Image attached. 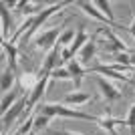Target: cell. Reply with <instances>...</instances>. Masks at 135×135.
I'll use <instances>...</instances> for the list:
<instances>
[{"label": "cell", "mask_w": 135, "mask_h": 135, "mask_svg": "<svg viewBox=\"0 0 135 135\" xmlns=\"http://www.w3.org/2000/svg\"><path fill=\"white\" fill-rule=\"evenodd\" d=\"M99 127H101L105 133H109V135H117V131H115V127L117 125H125V119H115V117H101L99 119Z\"/></svg>", "instance_id": "9a60e30c"}, {"label": "cell", "mask_w": 135, "mask_h": 135, "mask_svg": "<svg viewBox=\"0 0 135 135\" xmlns=\"http://www.w3.org/2000/svg\"><path fill=\"white\" fill-rule=\"evenodd\" d=\"M24 111H26V97H20V99L2 115V135H6V129H8Z\"/></svg>", "instance_id": "277c9868"}, {"label": "cell", "mask_w": 135, "mask_h": 135, "mask_svg": "<svg viewBox=\"0 0 135 135\" xmlns=\"http://www.w3.org/2000/svg\"><path fill=\"white\" fill-rule=\"evenodd\" d=\"M51 79L52 81H69V79H71V73H69L67 69L59 67V69H55V71L51 73Z\"/></svg>", "instance_id": "cb8c5ba5"}, {"label": "cell", "mask_w": 135, "mask_h": 135, "mask_svg": "<svg viewBox=\"0 0 135 135\" xmlns=\"http://www.w3.org/2000/svg\"><path fill=\"white\" fill-rule=\"evenodd\" d=\"M87 40H89V36H87V32H85V26H83V24H81V26L77 28V36H75L73 45L69 46V52H71V56L79 55V51H81V49H83L85 45H87Z\"/></svg>", "instance_id": "5bb4252c"}, {"label": "cell", "mask_w": 135, "mask_h": 135, "mask_svg": "<svg viewBox=\"0 0 135 135\" xmlns=\"http://www.w3.org/2000/svg\"><path fill=\"white\" fill-rule=\"evenodd\" d=\"M67 71L71 73V79H73V83H75V87H77V89L81 87V81H83V77L89 73V71H85V67L81 65L79 61H75V59L67 65Z\"/></svg>", "instance_id": "8fae6325"}, {"label": "cell", "mask_w": 135, "mask_h": 135, "mask_svg": "<svg viewBox=\"0 0 135 135\" xmlns=\"http://www.w3.org/2000/svg\"><path fill=\"white\" fill-rule=\"evenodd\" d=\"M32 129H34V119H32V117H28L26 121H24V125H22V127H20V129H18L14 135H28Z\"/></svg>", "instance_id": "484cf974"}, {"label": "cell", "mask_w": 135, "mask_h": 135, "mask_svg": "<svg viewBox=\"0 0 135 135\" xmlns=\"http://www.w3.org/2000/svg\"><path fill=\"white\" fill-rule=\"evenodd\" d=\"M42 77H40V81L36 83V87H34L30 93L26 95V111H24V117L28 115V111L36 105V103L42 99V95H45V91H46V87H49V81H51V75H45V73H40Z\"/></svg>", "instance_id": "3957f363"}, {"label": "cell", "mask_w": 135, "mask_h": 135, "mask_svg": "<svg viewBox=\"0 0 135 135\" xmlns=\"http://www.w3.org/2000/svg\"><path fill=\"white\" fill-rule=\"evenodd\" d=\"M99 34H105V45H103V49H105V52H113V55H117V52H125L127 51V46H125V42L121 38H119L115 32H111L109 28H99Z\"/></svg>", "instance_id": "8992f818"}, {"label": "cell", "mask_w": 135, "mask_h": 135, "mask_svg": "<svg viewBox=\"0 0 135 135\" xmlns=\"http://www.w3.org/2000/svg\"><path fill=\"white\" fill-rule=\"evenodd\" d=\"M20 97H24V93L20 91V85H16L12 91L4 93V95H2V103H0V111H2V115H4V113L8 111V109L18 101V99H20Z\"/></svg>", "instance_id": "30bf717a"}, {"label": "cell", "mask_w": 135, "mask_h": 135, "mask_svg": "<svg viewBox=\"0 0 135 135\" xmlns=\"http://www.w3.org/2000/svg\"><path fill=\"white\" fill-rule=\"evenodd\" d=\"M32 119H34V131L45 129L46 125H49V121H51V117H46V115H42V113H36V115H32Z\"/></svg>", "instance_id": "603a6c76"}, {"label": "cell", "mask_w": 135, "mask_h": 135, "mask_svg": "<svg viewBox=\"0 0 135 135\" xmlns=\"http://www.w3.org/2000/svg\"><path fill=\"white\" fill-rule=\"evenodd\" d=\"M2 51H4L6 59H8V67L14 71V69H16V56H18L16 45H12V42H8V40H2Z\"/></svg>", "instance_id": "e0dca14e"}, {"label": "cell", "mask_w": 135, "mask_h": 135, "mask_svg": "<svg viewBox=\"0 0 135 135\" xmlns=\"http://www.w3.org/2000/svg\"><path fill=\"white\" fill-rule=\"evenodd\" d=\"M125 125L131 129V135H135V105H131L127 117H125Z\"/></svg>", "instance_id": "d4e9b609"}, {"label": "cell", "mask_w": 135, "mask_h": 135, "mask_svg": "<svg viewBox=\"0 0 135 135\" xmlns=\"http://www.w3.org/2000/svg\"><path fill=\"white\" fill-rule=\"evenodd\" d=\"M95 83H97V87H99V91H101L103 99H105L107 103H113V101H117V99H121V93H119V91L115 89V87H113V85L109 83L107 79H103V77H97Z\"/></svg>", "instance_id": "ba28073f"}, {"label": "cell", "mask_w": 135, "mask_h": 135, "mask_svg": "<svg viewBox=\"0 0 135 135\" xmlns=\"http://www.w3.org/2000/svg\"><path fill=\"white\" fill-rule=\"evenodd\" d=\"M75 36H77V30H62V34L59 36V42H56V45L62 46V49H69V45H73Z\"/></svg>", "instance_id": "ffe728a7"}, {"label": "cell", "mask_w": 135, "mask_h": 135, "mask_svg": "<svg viewBox=\"0 0 135 135\" xmlns=\"http://www.w3.org/2000/svg\"><path fill=\"white\" fill-rule=\"evenodd\" d=\"M28 135H36V131H34V129H32V131H30V133H28Z\"/></svg>", "instance_id": "f546056e"}, {"label": "cell", "mask_w": 135, "mask_h": 135, "mask_svg": "<svg viewBox=\"0 0 135 135\" xmlns=\"http://www.w3.org/2000/svg\"><path fill=\"white\" fill-rule=\"evenodd\" d=\"M36 113H42L46 117H62V119H83V121H93V123H99L101 117H95V115H89L85 111H77V109H69L61 103H45L36 109Z\"/></svg>", "instance_id": "6da1fadb"}, {"label": "cell", "mask_w": 135, "mask_h": 135, "mask_svg": "<svg viewBox=\"0 0 135 135\" xmlns=\"http://www.w3.org/2000/svg\"><path fill=\"white\" fill-rule=\"evenodd\" d=\"M65 6H69V2H56V4H51V6H46V8H45L42 12H40V14H36V16L32 18V26H30V30H28V32L24 34V36H22L20 40H22L24 45H26L28 40H30V38L34 36V34H36V30H38V28L42 26V24H45L46 20H49V18H51L52 14H55V12L62 10Z\"/></svg>", "instance_id": "7a4b0ae2"}, {"label": "cell", "mask_w": 135, "mask_h": 135, "mask_svg": "<svg viewBox=\"0 0 135 135\" xmlns=\"http://www.w3.org/2000/svg\"><path fill=\"white\" fill-rule=\"evenodd\" d=\"M93 73H101V75H105V77H111V79L123 81V83H131V79H127L123 73H117L113 67H105V65H97V67H93Z\"/></svg>", "instance_id": "2e32d148"}, {"label": "cell", "mask_w": 135, "mask_h": 135, "mask_svg": "<svg viewBox=\"0 0 135 135\" xmlns=\"http://www.w3.org/2000/svg\"><path fill=\"white\" fill-rule=\"evenodd\" d=\"M12 85H14V71L10 67L4 69V73H2V79H0V89H2V95L12 91Z\"/></svg>", "instance_id": "d6986e66"}, {"label": "cell", "mask_w": 135, "mask_h": 135, "mask_svg": "<svg viewBox=\"0 0 135 135\" xmlns=\"http://www.w3.org/2000/svg\"><path fill=\"white\" fill-rule=\"evenodd\" d=\"M91 99L89 93H83V91H75V93H69V95L62 97V103H67V105H83Z\"/></svg>", "instance_id": "ac0fdd59"}, {"label": "cell", "mask_w": 135, "mask_h": 135, "mask_svg": "<svg viewBox=\"0 0 135 135\" xmlns=\"http://www.w3.org/2000/svg\"><path fill=\"white\" fill-rule=\"evenodd\" d=\"M131 83H133V85H135V79H133V81H131Z\"/></svg>", "instance_id": "4dcf8cb0"}, {"label": "cell", "mask_w": 135, "mask_h": 135, "mask_svg": "<svg viewBox=\"0 0 135 135\" xmlns=\"http://www.w3.org/2000/svg\"><path fill=\"white\" fill-rule=\"evenodd\" d=\"M111 59H113L115 65H119V67L131 69V55H127V52H117V55H113Z\"/></svg>", "instance_id": "7402d4cb"}, {"label": "cell", "mask_w": 135, "mask_h": 135, "mask_svg": "<svg viewBox=\"0 0 135 135\" xmlns=\"http://www.w3.org/2000/svg\"><path fill=\"white\" fill-rule=\"evenodd\" d=\"M131 69H135V52L131 55Z\"/></svg>", "instance_id": "f1b7e54d"}, {"label": "cell", "mask_w": 135, "mask_h": 135, "mask_svg": "<svg viewBox=\"0 0 135 135\" xmlns=\"http://www.w3.org/2000/svg\"><path fill=\"white\" fill-rule=\"evenodd\" d=\"M61 52H62V46H59L56 45L55 49H52L49 55H46V59H45V62H42V73L45 75H51L55 69H59V62H62V56H61Z\"/></svg>", "instance_id": "9c48e42d"}, {"label": "cell", "mask_w": 135, "mask_h": 135, "mask_svg": "<svg viewBox=\"0 0 135 135\" xmlns=\"http://www.w3.org/2000/svg\"><path fill=\"white\" fill-rule=\"evenodd\" d=\"M95 6H99V10L105 14V16L111 20V22H115V16H113V10H111V2L109 0H97Z\"/></svg>", "instance_id": "44dd1931"}, {"label": "cell", "mask_w": 135, "mask_h": 135, "mask_svg": "<svg viewBox=\"0 0 135 135\" xmlns=\"http://www.w3.org/2000/svg\"><path fill=\"white\" fill-rule=\"evenodd\" d=\"M75 4L79 6L81 10L85 12V14H89L91 18H95L97 22H103V24H107V26H113V28H123L121 24H117V22H111L105 14H103L99 8H95V2H83V0H79V2H75Z\"/></svg>", "instance_id": "5b68a950"}, {"label": "cell", "mask_w": 135, "mask_h": 135, "mask_svg": "<svg viewBox=\"0 0 135 135\" xmlns=\"http://www.w3.org/2000/svg\"><path fill=\"white\" fill-rule=\"evenodd\" d=\"M0 16H2V40H8V34L14 30V22H12V16H10V12H8L6 2H2Z\"/></svg>", "instance_id": "7c38bea8"}, {"label": "cell", "mask_w": 135, "mask_h": 135, "mask_svg": "<svg viewBox=\"0 0 135 135\" xmlns=\"http://www.w3.org/2000/svg\"><path fill=\"white\" fill-rule=\"evenodd\" d=\"M127 30L131 32V36H133V40H135V18H133V22H131V26H127Z\"/></svg>", "instance_id": "83f0119b"}, {"label": "cell", "mask_w": 135, "mask_h": 135, "mask_svg": "<svg viewBox=\"0 0 135 135\" xmlns=\"http://www.w3.org/2000/svg\"><path fill=\"white\" fill-rule=\"evenodd\" d=\"M95 52H97V42L93 38H89L87 45L79 51V62L81 65H89V62L95 59Z\"/></svg>", "instance_id": "4fadbf2b"}, {"label": "cell", "mask_w": 135, "mask_h": 135, "mask_svg": "<svg viewBox=\"0 0 135 135\" xmlns=\"http://www.w3.org/2000/svg\"><path fill=\"white\" fill-rule=\"evenodd\" d=\"M49 133H51V135H79V133H73V131H65V129H51Z\"/></svg>", "instance_id": "4316f807"}, {"label": "cell", "mask_w": 135, "mask_h": 135, "mask_svg": "<svg viewBox=\"0 0 135 135\" xmlns=\"http://www.w3.org/2000/svg\"><path fill=\"white\" fill-rule=\"evenodd\" d=\"M61 28H51V30H46V32H42V34H38L36 36V49H40V51H46V49H55L56 46V42H59V36H61Z\"/></svg>", "instance_id": "52a82bcc"}]
</instances>
